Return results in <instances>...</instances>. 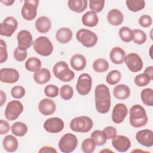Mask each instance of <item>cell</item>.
<instances>
[{
  "label": "cell",
  "mask_w": 153,
  "mask_h": 153,
  "mask_svg": "<svg viewBox=\"0 0 153 153\" xmlns=\"http://www.w3.org/2000/svg\"><path fill=\"white\" fill-rule=\"evenodd\" d=\"M129 122L130 125L134 128H139L145 126L148 121V118L145 108L140 105H133L129 110Z\"/></svg>",
  "instance_id": "1"
},
{
  "label": "cell",
  "mask_w": 153,
  "mask_h": 153,
  "mask_svg": "<svg viewBox=\"0 0 153 153\" xmlns=\"http://www.w3.org/2000/svg\"><path fill=\"white\" fill-rule=\"evenodd\" d=\"M70 128L79 133H87L93 127V121L91 118L82 115L73 118L69 124Z\"/></svg>",
  "instance_id": "2"
},
{
  "label": "cell",
  "mask_w": 153,
  "mask_h": 153,
  "mask_svg": "<svg viewBox=\"0 0 153 153\" xmlns=\"http://www.w3.org/2000/svg\"><path fill=\"white\" fill-rule=\"evenodd\" d=\"M54 76L63 82H69L74 79L75 73L69 69L68 65L65 61L56 63L53 68Z\"/></svg>",
  "instance_id": "3"
},
{
  "label": "cell",
  "mask_w": 153,
  "mask_h": 153,
  "mask_svg": "<svg viewBox=\"0 0 153 153\" xmlns=\"http://www.w3.org/2000/svg\"><path fill=\"white\" fill-rule=\"evenodd\" d=\"M33 48L35 51L44 57L50 56L53 51V45L49 38L45 36L37 38L33 43Z\"/></svg>",
  "instance_id": "4"
},
{
  "label": "cell",
  "mask_w": 153,
  "mask_h": 153,
  "mask_svg": "<svg viewBox=\"0 0 153 153\" xmlns=\"http://www.w3.org/2000/svg\"><path fill=\"white\" fill-rule=\"evenodd\" d=\"M76 38L84 47L87 48L95 46L98 40L97 35L94 32L87 29L78 30L76 33Z\"/></svg>",
  "instance_id": "5"
},
{
  "label": "cell",
  "mask_w": 153,
  "mask_h": 153,
  "mask_svg": "<svg viewBox=\"0 0 153 153\" xmlns=\"http://www.w3.org/2000/svg\"><path fill=\"white\" fill-rule=\"evenodd\" d=\"M78 139L75 135L71 133L65 134L59 141V148L62 152L71 153L78 146Z\"/></svg>",
  "instance_id": "6"
},
{
  "label": "cell",
  "mask_w": 153,
  "mask_h": 153,
  "mask_svg": "<svg viewBox=\"0 0 153 153\" xmlns=\"http://www.w3.org/2000/svg\"><path fill=\"white\" fill-rule=\"evenodd\" d=\"M23 105L21 102L14 100L9 102L5 110V118L10 121H14L18 118L23 111Z\"/></svg>",
  "instance_id": "7"
},
{
  "label": "cell",
  "mask_w": 153,
  "mask_h": 153,
  "mask_svg": "<svg viewBox=\"0 0 153 153\" xmlns=\"http://www.w3.org/2000/svg\"><path fill=\"white\" fill-rule=\"evenodd\" d=\"M39 1L37 0H26L22 8L21 14L22 17L27 21L35 19L37 15V8Z\"/></svg>",
  "instance_id": "8"
},
{
  "label": "cell",
  "mask_w": 153,
  "mask_h": 153,
  "mask_svg": "<svg viewBox=\"0 0 153 153\" xmlns=\"http://www.w3.org/2000/svg\"><path fill=\"white\" fill-rule=\"evenodd\" d=\"M91 87L92 78L91 76L87 73L79 75L76 84V89L78 94L81 96L87 95L91 91Z\"/></svg>",
  "instance_id": "9"
},
{
  "label": "cell",
  "mask_w": 153,
  "mask_h": 153,
  "mask_svg": "<svg viewBox=\"0 0 153 153\" xmlns=\"http://www.w3.org/2000/svg\"><path fill=\"white\" fill-rule=\"evenodd\" d=\"M18 27L17 20L12 16L5 18L0 25V35L7 37L11 36Z\"/></svg>",
  "instance_id": "10"
},
{
  "label": "cell",
  "mask_w": 153,
  "mask_h": 153,
  "mask_svg": "<svg viewBox=\"0 0 153 153\" xmlns=\"http://www.w3.org/2000/svg\"><path fill=\"white\" fill-rule=\"evenodd\" d=\"M124 62L128 69L132 72H139L143 68V63L141 57L134 53H130L126 55Z\"/></svg>",
  "instance_id": "11"
},
{
  "label": "cell",
  "mask_w": 153,
  "mask_h": 153,
  "mask_svg": "<svg viewBox=\"0 0 153 153\" xmlns=\"http://www.w3.org/2000/svg\"><path fill=\"white\" fill-rule=\"evenodd\" d=\"M43 127L44 130L50 133H57L63 130L65 123L60 118L52 117L45 121Z\"/></svg>",
  "instance_id": "12"
},
{
  "label": "cell",
  "mask_w": 153,
  "mask_h": 153,
  "mask_svg": "<svg viewBox=\"0 0 153 153\" xmlns=\"http://www.w3.org/2000/svg\"><path fill=\"white\" fill-rule=\"evenodd\" d=\"M128 114V109L126 105L123 103L116 104L112 110V120L115 124L122 123Z\"/></svg>",
  "instance_id": "13"
},
{
  "label": "cell",
  "mask_w": 153,
  "mask_h": 153,
  "mask_svg": "<svg viewBox=\"0 0 153 153\" xmlns=\"http://www.w3.org/2000/svg\"><path fill=\"white\" fill-rule=\"evenodd\" d=\"M18 48L22 50H26L33 44L32 33L27 30H20L17 35Z\"/></svg>",
  "instance_id": "14"
},
{
  "label": "cell",
  "mask_w": 153,
  "mask_h": 153,
  "mask_svg": "<svg viewBox=\"0 0 153 153\" xmlns=\"http://www.w3.org/2000/svg\"><path fill=\"white\" fill-rule=\"evenodd\" d=\"M19 73L15 69L5 68L0 70V80L2 82L13 84L19 80Z\"/></svg>",
  "instance_id": "15"
},
{
  "label": "cell",
  "mask_w": 153,
  "mask_h": 153,
  "mask_svg": "<svg viewBox=\"0 0 153 153\" xmlns=\"http://www.w3.org/2000/svg\"><path fill=\"white\" fill-rule=\"evenodd\" d=\"M113 147L120 152H125L130 148L131 143L129 138L123 135H117L112 139Z\"/></svg>",
  "instance_id": "16"
},
{
  "label": "cell",
  "mask_w": 153,
  "mask_h": 153,
  "mask_svg": "<svg viewBox=\"0 0 153 153\" xmlns=\"http://www.w3.org/2000/svg\"><path fill=\"white\" fill-rule=\"evenodd\" d=\"M137 142L147 148L153 145V131L149 129H143L138 131L136 134Z\"/></svg>",
  "instance_id": "17"
},
{
  "label": "cell",
  "mask_w": 153,
  "mask_h": 153,
  "mask_svg": "<svg viewBox=\"0 0 153 153\" xmlns=\"http://www.w3.org/2000/svg\"><path fill=\"white\" fill-rule=\"evenodd\" d=\"M38 110L40 113L44 115H50L55 112L56 105L54 101L52 99L44 98L39 102Z\"/></svg>",
  "instance_id": "18"
},
{
  "label": "cell",
  "mask_w": 153,
  "mask_h": 153,
  "mask_svg": "<svg viewBox=\"0 0 153 153\" xmlns=\"http://www.w3.org/2000/svg\"><path fill=\"white\" fill-rule=\"evenodd\" d=\"M126 52L120 47L112 48L109 53V57L111 62L115 65H121L124 62Z\"/></svg>",
  "instance_id": "19"
},
{
  "label": "cell",
  "mask_w": 153,
  "mask_h": 153,
  "mask_svg": "<svg viewBox=\"0 0 153 153\" xmlns=\"http://www.w3.org/2000/svg\"><path fill=\"white\" fill-rule=\"evenodd\" d=\"M70 64L73 69L76 71H80L85 68L87 60L83 55L75 54L71 57L70 59Z\"/></svg>",
  "instance_id": "20"
},
{
  "label": "cell",
  "mask_w": 153,
  "mask_h": 153,
  "mask_svg": "<svg viewBox=\"0 0 153 153\" xmlns=\"http://www.w3.org/2000/svg\"><path fill=\"white\" fill-rule=\"evenodd\" d=\"M107 20L110 25L117 26L122 24L124 20V16L119 10L114 8L109 11Z\"/></svg>",
  "instance_id": "21"
},
{
  "label": "cell",
  "mask_w": 153,
  "mask_h": 153,
  "mask_svg": "<svg viewBox=\"0 0 153 153\" xmlns=\"http://www.w3.org/2000/svg\"><path fill=\"white\" fill-rule=\"evenodd\" d=\"M35 26L38 32L41 33H45L50 30L51 22L47 17L41 16L36 19Z\"/></svg>",
  "instance_id": "22"
},
{
  "label": "cell",
  "mask_w": 153,
  "mask_h": 153,
  "mask_svg": "<svg viewBox=\"0 0 153 153\" xmlns=\"http://www.w3.org/2000/svg\"><path fill=\"white\" fill-rule=\"evenodd\" d=\"M114 96L119 100H125L130 95V89L127 85L120 84L114 87L113 89Z\"/></svg>",
  "instance_id": "23"
},
{
  "label": "cell",
  "mask_w": 153,
  "mask_h": 153,
  "mask_svg": "<svg viewBox=\"0 0 153 153\" xmlns=\"http://www.w3.org/2000/svg\"><path fill=\"white\" fill-rule=\"evenodd\" d=\"M2 146L4 149L8 152H15L19 146L18 140L13 135H7L3 139Z\"/></svg>",
  "instance_id": "24"
},
{
  "label": "cell",
  "mask_w": 153,
  "mask_h": 153,
  "mask_svg": "<svg viewBox=\"0 0 153 153\" xmlns=\"http://www.w3.org/2000/svg\"><path fill=\"white\" fill-rule=\"evenodd\" d=\"M72 31L68 27H61L56 33V38L60 44L68 43L72 38Z\"/></svg>",
  "instance_id": "25"
},
{
  "label": "cell",
  "mask_w": 153,
  "mask_h": 153,
  "mask_svg": "<svg viewBox=\"0 0 153 153\" xmlns=\"http://www.w3.org/2000/svg\"><path fill=\"white\" fill-rule=\"evenodd\" d=\"M51 79V73L47 68H41L33 74V79L38 84H45Z\"/></svg>",
  "instance_id": "26"
},
{
  "label": "cell",
  "mask_w": 153,
  "mask_h": 153,
  "mask_svg": "<svg viewBox=\"0 0 153 153\" xmlns=\"http://www.w3.org/2000/svg\"><path fill=\"white\" fill-rule=\"evenodd\" d=\"M81 20L84 26L93 27L97 25L99 22V17L97 13L91 11H88L82 15Z\"/></svg>",
  "instance_id": "27"
},
{
  "label": "cell",
  "mask_w": 153,
  "mask_h": 153,
  "mask_svg": "<svg viewBox=\"0 0 153 153\" xmlns=\"http://www.w3.org/2000/svg\"><path fill=\"white\" fill-rule=\"evenodd\" d=\"M87 0H69L68 5L71 10L81 13L84 11L87 8Z\"/></svg>",
  "instance_id": "28"
},
{
  "label": "cell",
  "mask_w": 153,
  "mask_h": 153,
  "mask_svg": "<svg viewBox=\"0 0 153 153\" xmlns=\"http://www.w3.org/2000/svg\"><path fill=\"white\" fill-rule=\"evenodd\" d=\"M95 99H111L109 88L103 84H98L94 90Z\"/></svg>",
  "instance_id": "29"
},
{
  "label": "cell",
  "mask_w": 153,
  "mask_h": 153,
  "mask_svg": "<svg viewBox=\"0 0 153 153\" xmlns=\"http://www.w3.org/2000/svg\"><path fill=\"white\" fill-rule=\"evenodd\" d=\"M111 105V99H95V107L96 111L102 114L109 112Z\"/></svg>",
  "instance_id": "30"
},
{
  "label": "cell",
  "mask_w": 153,
  "mask_h": 153,
  "mask_svg": "<svg viewBox=\"0 0 153 153\" xmlns=\"http://www.w3.org/2000/svg\"><path fill=\"white\" fill-rule=\"evenodd\" d=\"M42 63L39 59L36 57H29L25 62L26 69L32 72H36L41 69Z\"/></svg>",
  "instance_id": "31"
},
{
  "label": "cell",
  "mask_w": 153,
  "mask_h": 153,
  "mask_svg": "<svg viewBox=\"0 0 153 153\" xmlns=\"http://www.w3.org/2000/svg\"><path fill=\"white\" fill-rule=\"evenodd\" d=\"M11 132L16 136H24L27 132V127L24 123L18 121L14 123L11 127Z\"/></svg>",
  "instance_id": "32"
},
{
  "label": "cell",
  "mask_w": 153,
  "mask_h": 153,
  "mask_svg": "<svg viewBox=\"0 0 153 153\" xmlns=\"http://www.w3.org/2000/svg\"><path fill=\"white\" fill-rule=\"evenodd\" d=\"M140 98L144 105L148 106H153V90L151 88H146L142 90Z\"/></svg>",
  "instance_id": "33"
},
{
  "label": "cell",
  "mask_w": 153,
  "mask_h": 153,
  "mask_svg": "<svg viewBox=\"0 0 153 153\" xmlns=\"http://www.w3.org/2000/svg\"><path fill=\"white\" fill-rule=\"evenodd\" d=\"M126 4L130 11L137 12L145 8V1L143 0H127Z\"/></svg>",
  "instance_id": "34"
},
{
  "label": "cell",
  "mask_w": 153,
  "mask_h": 153,
  "mask_svg": "<svg viewBox=\"0 0 153 153\" xmlns=\"http://www.w3.org/2000/svg\"><path fill=\"white\" fill-rule=\"evenodd\" d=\"M93 70L98 73H102L109 69V63L103 58H99L95 60L93 63Z\"/></svg>",
  "instance_id": "35"
},
{
  "label": "cell",
  "mask_w": 153,
  "mask_h": 153,
  "mask_svg": "<svg viewBox=\"0 0 153 153\" xmlns=\"http://www.w3.org/2000/svg\"><path fill=\"white\" fill-rule=\"evenodd\" d=\"M91 138L94 140L97 146L105 145L107 141V137L103 131L96 130L91 134Z\"/></svg>",
  "instance_id": "36"
},
{
  "label": "cell",
  "mask_w": 153,
  "mask_h": 153,
  "mask_svg": "<svg viewBox=\"0 0 153 153\" xmlns=\"http://www.w3.org/2000/svg\"><path fill=\"white\" fill-rule=\"evenodd\" d=\"M118 35L120 39L125 42H130L133 41V30L127 26H123L121 27L119 30Z\"/></svg>",
  "instance_id": "37"
},
{
  "label": "cell",
  "mask_w": 153,
  "mask_h": 153,
  "mask_svg": "<svg viewBox=\"0 0 153 153\" xmlns=\"http://www.w3.org/2000/svg\"><path fill=\"white\" fill-rule=\"evenodd\" d=\"M121 78V72L118 70H112L108 74L106 78V81L110 85H115L119 82Z\"/></svg>",
  "instance_id": "38"
},
{
  "label": "cell",
  "mask_w": 153,
  "mask_h": 153,
  "mask_svg": "<svg viewBox=\"0 0 153 153\" xmlns=\"http://www.w3.org/2000/svg\"><path fill=\"white\" fill-rule=\"evenodd\" d=\"M133 42L138 45H142L145 43L146 41L147 37L145 32L141 29H134L133 30Z\"/></svg>",
  "instance_id": "39"
},
{
  "label": "cell",
  "mask_w": 153,
  "mask_h": 153,
  "mask_svg": "<svg viewBox=\"0 0 153 153\" xmlns=\"http://www.w3.org/2000/svg\"><path fill=\"white\" fill-rule=\"evenodd\" d=\"M59 93L61 98L65 100H69L73 97L74 89L71 85L65 84L60 87Z\"/></svg>",
  "instance_id": "40"
},
{
  "label": "cell",
  "mask_w": 153,
  "mask_h": 153,
  "mask_svg": "<svg viewBox=\"0 0 153 153\" xmlns=\"http://www.w3.org/2000/svg\"><path fill=\"white\" fill-rule=\"evenodd\" d=\"M96 148V143L91 138L84 139L81 143V149L84 153H92Z\"/></svg>",
  "instance_id": "41"
},
{
  "label": "cell",
  "mask_w": 153,
  "mask_h": 153,
  "mask_svg": "<svg viewBox=\"0 0 153 153\" xmlns=\"http://www.w3.org/2000/svg\"><path fill=\"white\" fill-rule=\"evenodd\" d=\"M151 81V78L144 72L136 75L134 79L135 84L140 87L147 85Z\"/></svg>",
  "instance_id": "42"
},
{
  "label": "cell",
  "mask_w": 153,
  "mask_h": 153,
  "mask_svg": "<svg viewBox=\"0 0 153 153\" xmlns=\"http://www.w3.org/2000/svg\"><path fill=\"white\" fill-rule=\"evenodd\" d=\"M89 8L91 11L96 13H100L102 11L105 6L104 0H90L88 2Z\"/></svg>",
  "instance_id": "43"
},
{
  "label": "cell",
  "mask_w": 153,
  "mask_h": 153,
  "mask_svg": "<svg viewBox=\"0 0 153 153\" xmlns=\"http://www.w3.org/2000/svg\"><path fill=\"white\" fill-rule=\"evenodd\" d=\"M44 93L46 96L50 98H54L58 96L59 89L56 85L49 84L44 88Z\"/></svg>",
  "instance_id": "44"
},
{
  "label": "cell",
  "mask_w": 153,
  "mask_h": 153,
  "mask_svg": "<svg viewBox=\"0 0 153 153\" xmlns=\"http://www.w3.org/2000/svg\"><path fill=\"white\" fill-rule=\"evenodd\" d=\"M25 88L21 85H16L11 90V94L14 99H21L25 95Z\"/></svg>",
  "instance_id": "45"
},
{
  "label": "cell",
  "mask_w": 153,
  "mask_h": 153,
  "mask_svg": "<svg viewBox=\"0 0 153 153\" xmlns=\"http://www.w3.org/2000/svg\"><path fill=\"white\" fill-rule=\"evenodd\" d=\"M8 59V52L6 42L2 39H0V63H3Z\"/></svg>",
  "instance_id": "46"
},
{
  "label": "cell",
  "mask_w": 153,
  "mask_h": 153,
  "mask_svg": "<svg viewBox=\"0 0 153 153\" xmlns=\"http://www.w3.org/2000/svg\"><path fill=\"white\" fill-rule=\"evenodd\" d=\"M138 22L140 26L146 28L151 26L152 23V19L149 15L143 14L139 17Z\"/></svg>",
  "instance_id": "47"
},
{
  "label": "cell",
  "mask_w": 153,
  "mask_h": 153,
  "mask_svg": "<svg viewBox=\"0 0 153 153\" xmlns=\"http://www.w3.org/2000/svg\"><path fill=\"white\" fill-rule=\"evenodd\" d=\"M13 55H14V59L17 61L23 62L26 59L27 53L26 50H20L19 48L17 47L14 51Z\"/></svg>",
  "instance_id": "48"
},
{
  "label": "cell",
  "mask_w": 153,
  "mask_h": 153,
  "mask_svg": "<svg viewBox=\"0 0 153 153\" xmlns=\"http://www.w3.org/2000/svg\"><path fill=\"white\" fill-rule=\"evenodd\" d=\"M103 131L105 133L107 139H112L115 137L117 134V129L112 126H107L103 130Z\"/></svg>",
  "instance_id": "49"
},
{
  "label": "cell",
  "mask_w": 153,
  "mask_h": 153,
  "mask_svg": "<svg viewBox=\"0 0 153 153\" xmlns=\"http://www.w3.org/2000/svg\"><path fill=\"white\" fill-rule=\"evenodd\" d=\"M10 129L9 123L4 120H0V134L1 135L7 134Z\"/></svg>",
  "instance_id": "50"
},
{
  "label": "cell",
  "mask_w": 153,
  "mask_h": 153,
  "mask_svg": "<svg viewBox=\"0 0 153 153\" xmlns=\"http://www.w3.org/2000/svg\"><path fill=\"white\" fill-rule=\"evenodd\" d=\"M38 152H50V153H53V152H57L56 149L53 148V147H51V146H43L42 148H40V149L38 151Z\"/></svg>",
  "instance_id": "51"
},
{
  "label": "cell",
  "mask_w": 153,
  "mask_h": 153,
  "mask_svg": "<svg viewBox=\"0 0 153 153\" xmlns=\"http://www.w3.org/2000/svg\"><path fill=\"white\" fill-rule=\"evenodd\" d=\"M144 73L146 74L151 79V81L153 79V66H150L147 67L144 71Z\"/></svg>",
  "instance_id": "52"
},
{
  "label": "cell",
  "mask_w": 153,
  "mask_h": 153,
  "mask_svg": "<svg viewBox=\"0 0 153 153\" xmlns=\"http://www.w3.org/2000/svg\"><path fill=\"white\" fill-rule=\"evenodd\" d=\"M7 100V96H6V94L2 91L1 90L0 91V106H2L5 102H6Z\"/></svg>",
  "instance_id": "53"
},
{
  "label": "cell",
  "mask_w": 153,
  "mask_h": 153,
  "mask_svg": "<svg viewBox=\"0 0 153 153\" xmlns=\"http://www.w3.org/2000/svg\"><path fill=\"white\" fill-rule=\"evenodd\" d=\"M15 2L14 0H1V2L6 6H10Z\"/></svg>",
  "instance_id": "54"
},
{
  "label": "cell",
  "mask_w": 153,
  "mask_h": 153,
  "mask_svg": "<svg viewBox=\"0 0 153 153\" xmlns=\"http://www.w3.org/2000/svg\"><path fill=\"white\" fill-rule=\"evenodd\" d=\"M152 45H151V48H150V50H149L150 57H151V59H152V56H151V50H152Z\"/></svg>",
  "instance_id": "55"
},
{
  "label": "cell",
  "mask_w": 153,
  "mask_h": 153,
  "mask_svg": "<svg viewBox=\"0 0 153 153\" xmlns=\"http://www.w3.org/2000/svg\"><path fill=\"white\" fill-rule=\"evenodd\" d=\"M103 151H108V152H112V151H111V150H102V151H101V152H103Z\"/></svg>",
  "instance_id": "56"
}]
</instances>
